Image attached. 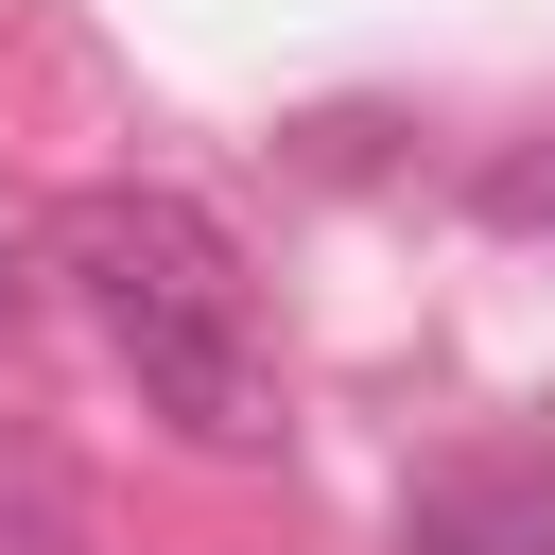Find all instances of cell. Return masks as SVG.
<instances>
[{"instance_id":"obj_1","label":"cell","mask_w":555,"mask_h":555,"mask_svg":"<svg viewBox=\"0 0 555 555\" xmlns=\"http://www.w3.org/2000/svg\"><path fill=\"white\" fill-rule=\"evenodd\" d=\"M87 330L121 347L139 416H173L191 451H260L278 434V382H260V295H243V243L191 208V191H87L52 225Z\"/></svg>"},{"instance_id":"obj_2","label":"cell","mask_w":555,"mask_h":555,"mask_svg":"<svg viewBox=\"0 0 555 555\" xmlns=\"http://www.w3.org/2000/svg\"><path fill=\"white\" fill-rule=\"evenodd\" d=\"M399 555H555V451L434 468V486L399 503Z\"/></svg>"},{"instance_id":"obj_3","label":"cell","mask_w":555,"mask_h":555,"mask_svg":"<svg viewBox=\"0 0 555 555\" xmlns=\"http://www.w3.org/2000/svg\"><path fill=\"white\" fill-rule=\"evenodd\" d=\"M0 520H17V555H69V486H52L35 434H0Z\"/></svg>"}]
</instances>
